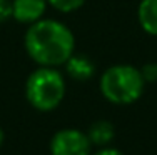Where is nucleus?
<instances>
[{
    "label": "nucleus",
    "mask_w": 157,
    "mask_h": 155,
    "mask_svg": "<svg viewBox=\"0 0 157 155\" xmlns=\"http://www.w3.org/2000/svg\"><path fill=\"white\" fill-rule=\"evenodd\" d=\"M24 45L29 57L40 67L63 65L75 49V37L65 24L54 18H40L29 25Z\"/></svg>",
    "instance_id": "nucleus-1"
},
{
    "label": "nucleus",
    "mask_w": 157,
    "mask_h": 155,
    "mask_svg": "<svg viewBox=\"0 0 157 155\" xmlns=\"http://www.w3.org/2000/svg\"><path fill=\"white\" fill-rule=\"evenodd\" d=\"M99 87L102 95L109 102L117 105H127L140 98L145 80L140 73V68L121 64L112 65L102 73Z\"/></svg>",
    "instance_id": "nucleus-2"
},
{
    "label": "nucleus",
    "mask_w": 157,
    "mask_h": 155,
    "mask_svg": "<svg viewBox=\"0 0 157 155\" xmlns=\"http://www.w3.org/2000/svg\"><path fill=\"white\" fill-rule=\"evenodd\" d=\"M25 97L40 112L57 109L65 97V79L57 67H39L25 82Z\"/></svg>",
    "instance_id": "nucleus-3"
},
{
    "label": "nucleus",
    "mask_w": 157,
    "mask_h": 155,
    "mask_svg": "<svg viewBox=\"0 0 157 155\" xmlns=\"http://www.w3.org/2000/svg\"><path fill=\"white\" fill-rule=\"evenodd\" d=\"M92 142L87 134L75 128H63L52 137V155H90Z\"/></svg>",
    "instance_id": "nucleus-4"
},
{
    "label": "nucleus",
    "mask_w": 157,
    "mask_h": 155,
    "mask_svg": "<svg viewBox=\"0 0 157 155\" xmlns=\"http://www.w3.org/2000/svg\"><path fill=\"white\" fill-rule=\"evenodd\" d=\"M47 0H12V17L18 24L32 25L45 13Z\"/></svg>",
    "instance_id": "nucleus-5"
},
{
    "label": "nucleus",
    "mask_w": 157,
    "mask_h": 155,
    "mask_svg": "<svg viewBox=\"0 0 157 155\" xmlns=\"http://www.w3.org/2000/svg\"><path fill=\"white\" fill-rule=\"evenodd\" d=\"M63 65H65L67 75L72 77L74 80H80V82L89 80L95 73V64L87 54H75L74 52Z\"/></svg>",
    "instance_id": "nucleus-6"
},
{
    "label": "nucleus",
    "mask_w": 157,
    "mask_h": 155,
    "mask_svg": "<svg viewBox=\"0 0 157 155\" xmlns=\"http://www.w3.org/2000/svg\"><path fill=\"white\" fill-rule=\"evenodd\" d=\"M137 18L145 34L157 37V0H140Z\"/></svg>",
    "instance_id": "nucleus-7"
},
{
    "label": "nucleus",
    "mask_w": 157,
    "mask_h": 155,
    "mask_svg": "<svg viewBox=\"0 0 157 155\" xmlns=\"http://www.w3.org/2000/svg\"><path fill=\"white\" fill-rule=\"evenodd\" d=\"M114 125L109 120H99L90 125L89 128V138L94 145H107L112 138H114Z\"/></svg>",
    "instance_id": "nucleus-8"
},
{
    "label": "nucleus",
    "mask_w": 157,
    "mask_h": 155,
    "mask_svg": "<svg viewBox=\"0 0 157 155\" xmlns=\"http://www.w3.org/2000/svg\"><path fill=\"white\" fill-rule=\"evenodd\" d=\"M47 2H48V5H52L59 12L69 13V12H74V10L80 9L85 3V0H47Z\"/></svg>",
    "instance_id": "nucleus-9"
},
{
    "label": "nucleus",
    "mask_w": 157,
    "mask_h": 155,
    "mask_svg": "<svg viewBox=\"0 0 157 155\" xmlns=\"http://www.w3.org/2000/svg\"><path fill=\"white\" fill-rule=\"evenodd\" d=\"M140 73H142V77H144L145 83L147 82H155L157 80V64L155 62H149V64H145L144 67L140 68Z\"/></svg>",
    "instance_id": "nucleus-10"
},
{
    "label": "nucleus",
    "mask_w": 157,
    "mask_h": 155,
    "mask_svg": "<svg viewBox=\"0 0 157 155\" xmlns=\"http://www.w3.org/2000/svg\"><path fill=\"white\" fill-rule=\"evenodd\" d=\"M12 18V0H0V24Z\"/></svg>",
    "instance_id": "nucleus-11"
},
{
    "label": "nucleus",
    "mask_w": 157,
    "mask_h": 155,
    "mask_svg": "<svg viewBox=\"0 0 157 155\" xmlns=\"http://www.w3.org/2000/svg\"><path fill=\"white\" fill-rule=\"evenodd\" d=\"M94 155H122V152H119L117 149H102Z\"/></svg>",
    "instance_id": "nucleus-12"
},
{
    "label": "nucleus",
    "mask_w": 157,
    "mask_h": 155,
    "mask_svg": "<svg viewBox=\"0 0 157 155\" xmlns=\"http://www.w3.org/2000/svg\"><path fill=\"white\" fill-rule=\"evenodd\" d=\"M2 142H3V132H2V128H0V145H2Z\"/></svg>",
    "instance_id": "nucleus-13"
}]
</instances>
